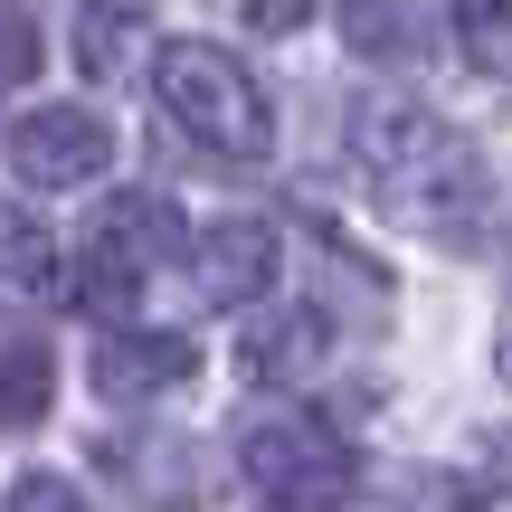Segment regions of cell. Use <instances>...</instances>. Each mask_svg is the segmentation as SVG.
<instances>
[{"instance_id":"2e32d148","label":"cell","mask_w":512,"mask_h":512,"mask_svg":"<svg viewBox=\"0 0 512 512\" xmlns=\"http://www.w3.org/2000/svg\"><path fill=\"white\" fill-rule=\"evenodd\" d=\"M304 10H313V0H247L256 29H304Z\"/></svg>"},{"instance_id":"52a82bcc","label":"cell","mask_w":512,"mask_h":512,"mask_svg":"<svg viewBox=\"0 0 512 512\" xmlns=\"http://www.w3.org/2000/svg\"><path fill=\"white\" fill-rule=\"evenodd\" d=\"M190 370H200V342H190V332H105V342H95V389H105V399H162V389H181Z\"/></svg>"},{"instance_id":"9c48e42d","label":"cell","mask_w":512,"mask_h":512,"mask_svg":"<svg viewBox=\"0 0 512 512\" xmlns=\"http://www.w3.org/2000/svg\"><path fill=\"white\" fill-rule=\"evenodd\" d=\"M313 351H323V313L285 304L275 323H256V342H247V370H256V380H304V370H313Z\"/></svg>"},{"instance_id":"4fadbf2b","label":"cell","mask_w":512,"mask_h":512,"mask_svg":"<svg viewBox=\"0 0 512 512\" xmlns=\"http://www.w3.org/2000/svg\"><path fill=\"white\" fill-rule=\"evenodd\" d=\"M48 380H57V370H48V351H38V342H10V351H0V427H29L38 408H48Z\"/></svg>"},{"instance_id":"e0dca14e","label":"cell","mask_w":512,"mask_h":512,"mask_svg":"<svg viewBox=\"0 0 512 512\" xmlns=\"http://www.w3.org/2000/svg\"><path fill=\"white\" fill-rule=\"evenodd\" d=\"M494 370L512 380V313H503V332H494Z\"/></svg>"},{"instance_id":"8fae6325","label":"cell","mask_w":512,"mask_h":512,"mask_svg":"<svg viewBox=\"0 0 512 512\" xmlns=\"http://www.w3.org/2000/svg\"><path fill=\"white\" fill-rule=\"evenodd\" d=\"M456 57L475 76H512V0H456Z\"/></svg>"},{"instance_id":"5b68a950","label":"cell","mask_w":512,"mask_h":512,"mask_svg":"<svg viewBox=\"0 0 512 512\" xmlns=\"http://www.w3.org/2000/svg\"><path fill=\"white\" fill-rule=\"evenodd\" d=\"M114 162V124L95 105H29L10 114V171L29 190H86Z\"/></svg>"},{"instance_id":"30bf717a","label":"cell","mask_w":512,"mask_h":512,"mask_svg":"<svg viewBox=\"0 0 512 512\" xmlns=\"http://www.w3.org/2000/svg\"><path fill=\"white\" fill-rule=\"evenodd\" d=\"M143 10H114V0H86L76 10V67L86 76H114V67H133V48H143Z\"/></svg>"},{"instance_id":"5bb4252c","label":"cell","mask_w":512,"mask_h":512,"mask_svg":"<svg viewBox=\"0 0 512 512\" xmlns=\"http://www.w3.org/2000/svg\"><path fill=\"white\" fill-rule=\"evenodd\" d=\"M0 512H105V503H95L76 475H57V465H29V475L10 484V503H0Z\"/></svg>"},{"instance_id":"9a60e30c","label":"cell","mask_w":512,"mask_h":512,"mask_svg":"<svg viewBox=\"0 0 512 512\" xmlns=\"http://www.w3.org/2000/svg\"><path fill=\"white\" fill-rule=\"evenodd\" d=\"M38 57H48V48H38V19H29V10H0V95L29 86Z\"/></svg>"},{"instance_id":"7c38bea8","label":"cell","mask_w":512,"mask_h":512,"mask_svg":"<svg viewBox=\"0 0 512 512\" xmlns=\"http://www.w3.org/2000/svg\"><path fill=\"white\" fill-rule=\"evenodd\" d=\"M446 484H456V503H503L512 494V427H484V437H465V456H456V475H446Z\"/></svg>"},{"instance_id":"277c9868","label":"cell","mask_w":512,"mask_h":512,"mask_svg":"<svg viewBox=\"0 0 512 512\" xmlns=\"http://www.w3.org/2000/svg\"><path fill=\"white\" fill-rule=\"evenodd\" d=\"M171 256H190V238H181V209H171L162 190H124V200H105V209L86 219L76 294H86L95 313H133V294H143L152 275L171 266Z\"/></svg>"},{"instance_id":"7a4b0ae2","label":"cell","mask_w":512,"mask_h":512,"mask_svg":"<svg viewBox=\"0 0 512 512\" xmlns=\"http://www.w3.org/2000/svg\"><path fill=\"white\" fill-rule=\"evenodd\" d=\"M152 95H162V114L200 152H219V162H266L275 152L266 86L247 76V57L209 48V38H162V48H152Z\"/></svg>"},{"instance_id":"8992f818","label":"cell","mask_w":512,"mask_h":512,"mask_svg":"<svg viewBox=\"0 0 512 512\" xmlns=\"http://www.w3.org/2000/svg\"><path fill=\"white\" fill-rule=\"evenodd\" d=\"M275 275H285V238H275V219H209L200 238H190V285H200V304H219V313L266 304Z\"/></svg>"},{"instance_id":"ba28073f","label":"cell","mask_w":512,"mask_h":512,"mask_svg":"<svg viewBox=\"0 0 512 512\" xmlns=\"http://www.w3.org/2000/svg\"><path fill=\"white\" fill-rule=\"evenodd\" d=\"M0 285H10V294H48V285H57V238H48V219H38L29 200H10V190H0Z\"/></svg>"},{"instance_id":"6da1fadb","label":"cell","mask_w":512,"mask_h":512,"mask_svg":"<svg viewBox=\"0 0 512 512\" xmlns=\"http://www.w3.org/2000/svg\"><path fill=\"white\" fill-rule=\"evenodd\" d=\"M351 152H361V181L380 190V209L399 228L437 247H484L494 228V190H484V162L446 114L408 105V95H361L351 105Z\"/></svg>"},{"instance_id":"3957f363","label":"cell","mask_w":512,"mask_h":512,"mask_svg":"<svg viewBox=\"0 0 512 512\" xmlns=\"http://www.w3.org/2000/svg\"><path fill=\"white\" fill-rule=\"evenodd\" d=\"M238 475L275 512H332L351 484H361V456H351L313 408H256V418L238 427Z\"/></svg>"}]
</instances>
